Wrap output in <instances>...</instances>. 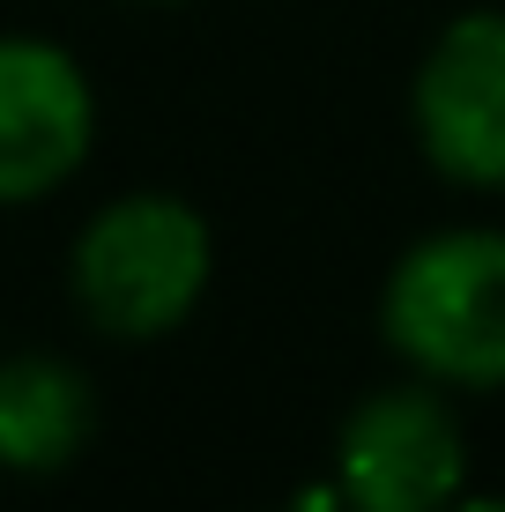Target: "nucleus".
Listing matches in <instances>:
<instances>
[{
  "label": "nucleus",
  "mask_w": 505,
  "mask_h": 512,
  "mask_svg": "<svg viewBox=\"0 0 505 512\" xmlns=\"http://www.w3.org/2000/svg\"><path fill=\"white\" fill-rule=\"evenodd\" d=\"M60 275L75 320L97 342H171L216 290V223L171 186H119L75 223Z\"/></svg>",
  "instance_id": "nucleus-1"
},
{
  "label": "nucleus",
  "mask_w": 505,
  "mask_h": 512,
  "mask_svg": "<svg viewBox=\"0 0 505 512\" xmlns=\"http://www.w3.org/2000/svg\"><path fill=\"white\" fill-rule=\"evenodd\" d=\"M379 349L461 401L505 394V223H439L387 260Z\"/></svg>",
  "instance_id": "nucleus-2"
},
{
  "label": "nucleus",
  "mask_w": 505,
  "mask_h": 512,
  "mask_svg": "<svg viewBox=\"0 0 505 512\" xmlns=\"http://www.w3.org/2000/svg\"><path fill=\"white\" fill-rule=\"evenodd\" d=\"M476 483L461 394L394 372L342 409L327 446V490L350 512H439Z\"/></svg>",
  "instance_id": "nucleus-3"
},
{
  "label": "nucleus",
  "mask_w": 505,
  "mask_h": 512,
  "mask_svg": "<svg viewBox=\"0 0 505 512\" xmlns=\"http://www.w3.org/2000/svg\"><path fill=\"white\" fill-rule=\"evenodd\" d=\"M409 141L431 179L505 201V0L446 15L409 67Z\"/></svg>",
  "instance_id": "nucleus-4"
},
{
  "label": "nucleus",
  "mask_w": 505,
  "mask_h": 512,
  "mask_svg": "<svg viewBox=\"0 0 505 512\" xmlns=\"http://www.w3.org/2000/svg\"><path fill=\"white\" fill-rule=\"evenodd\" d=\"M97 134L104 104L82 52L45 30H0V216L60 201L90 171Z\"/></svg>",
  "instance_id": "nucleus-5"
},
{
  "label": "nucleus",
  "mask_w": 505,
  "mask_h": 512,
  "mask_svg": "<svg viewBox=\"0 0 505 512\" xmlns=\"http://www.w3.org/2000/svg\"><path fill=\"white\" fill-rule=\"evenodd\" d=\"M104 394L90 364L67 349H8L0 357V475L52 483L97 446Z\"/></svg>",
  "instance_id": "nucleus-6"
},
{
  "label": "nucleus",
  "mask_w": 505,
  "mask_h": 512,
  "mask_svg": "<svg viewBox=\"0 0 505 512\" xmlns=\"http://www.w3.org/2000/svg\"><path fill=\"white\" fill-rule=\"evenodd\" d=\"M275 512H350V505H342L327 483H312V490H298V498H290V505H275Z\"/></svg>",
  "instance_id": "nucleus-7"
},
{
  "label": "nucleus",
  "mask_w": 505,
  "mask_h": 512,
  "mask_svg": "<svg viewBox=\"0 0 505 512\" xmlns=\"http://www.w3.org/2000/svg\"><path fill=\"white\" fill-rule=\"evenodd\" d=\"M439 512H505V490H476V483H468L461 498H454V505H439Z\"/></svg>",
  "instance_id": "nucleus-8"
},
{
  "label": "nucleus",
  "mask_w": 505,
  "mask_h": 512,
  "mask_svg": "<svg viewBox=\"0 0 505 512\" xmlns=\"http://www.w3.org/2000/svg\"><path fill=\"white\" fill-rule=\"evenodd\" d=\"M119 8H194V0H119Z\"/></svg>",
  "instance_id": "nucleus-9"
}]
</instances>
